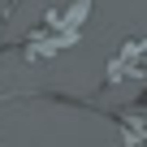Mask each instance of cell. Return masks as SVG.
I'll return each mask as SVG.
<instances>
[{"label": "cell", "mask_w": 147, "mask_h": 147, "mask_svg": "<svg viewBox=\"0 0 147 147\" xmlns=\"http://www.w3.org/2000/svg\"><path fill=\"white\" fill-rule=\"evenodd\" d=\"M125 143L130 147H147V125H125Z\"/></svg>", "instance_id": "cell-3"}, {"label": "cell", "mask_w": 147, "mask_h": 147, "mask_svg": "<svg viewBox=\"0 0 147 147\" xmlns=\"http://www.w3.org/2000/svg\"><path fill=\"white\" fill-rule=\"evenodd\" d=\"M134 78H147V35H138V39L117 48V56L108 61V78L104 82L117 87V82H134Z\"/></svg>", "instance_id": "cell-2"}, {"label": "cell", "mask_w": 147, "mask_h": 147, "mask_svg": "<svg viewBox=\"0 0 147 147\" xmlns=\"http://www.w3.org/2000/svg\"><path fill=\"white\" fill-rule=\"evenodd\" d=\"M91 13H95V0H69V5H61V9H48V18L26 35L22 56L35 65V61H48L56 52H69L82 39V26L91 22Z\"/></svg>", "instance_id": "cell-1"}]
</instances>
